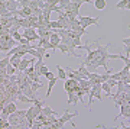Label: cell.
<instances>
[{
	"label": "cell",
	"mask_w": 130,
	"mask_h": 129,
	"mask_svg": "<svg viewBox=\"0 0 130 129\" xmlns=\"http://www.w3.org/2000/svg\"><path fill=\"white\" fill-rule=\"evenodd\" d=\"M110 45H111V42L107 44V45H101L100 44V39H95L91 44H85V45L79 46V49L87 51V57H85V60H84L83 64L88 68L90 73H95V70L98 67H104L106 71L108 70L107 61L110 60V54H108Z\"/></svg>",
	"instance_id": "6da1fadb"
},
{
	"label": "cell",
	"mask_w": 130,
	"mask_h": 129,
	"mask_svg": "<svg viewBox=\"0 0 130 129\" xmlns=\"http://www.w3.org/2000/svg\"><path fill=\"white\" fill-rule=\"evenodd\" d=\"M77 19H78L79 25H81L84 29H87L88 26H91V25H97L98 20H100V18H85V16H78Z\"/></svg>",
	"instance_id": "7a4b0ae2"
},
{
	"label": "cell",
	"mask_w": 130,
	"mask_h": 129,
	"mask_svg": "<svg viewBox=\"0 0 130 129\" xmlns=\"http://www.w3.org/2000/svg\"><path fill=\"white\" fill-rule=\"evenodd\" d=\"M23 38H26L29 42H36V41L41 39L39 35H38V32L35 31V29H32V28L25 29V31H23Z\"/></svg>",
	"instance_id": "3957f363"
},
{
	"label": "cell",
	"mask_w": 130,
	"mask_h": 129,
	"mask_svg": "<svg viewBox=\"0 0 130 129\" xmlns=\"http://www.w3.org/2000/svg\"><path fill=\"white\" fill-rule=\"evenodd\" d=\"M78 87V81L77 80H72V79H67L64 81V88L67 93H71V92H75Z\"/></svg>",
	"instance_id": "277c9868"
},
{
	"label": "cell",
	"mask_w": 130,
	"mask_h": 129,
	"mask_svg": "<svg viewBox=\"0 0 130 129\" xmlns=\"http://www.w3.org/2000/svg\"><path fill=\"white\" fill-rule=\"evenodd\" d=\"M78 115H79V113H78L77 110L72 112V113H70L68 110H65V112H64V115L61 116V118H59L58 120H59L61 123H64V125H65V123H68V122H71V120L74 119V118H77Z\"/></svg>",
	"instance_id": "5b68a950"
},
{
	"label": "cell",
	"mask_w": 130,
	"mask_h": 129,
	"mask_svg": "<svg viewBox=\"0 0 130 129\" xmlns=\"http://www.w3.org/2000/svg\"><path fill=\"white\" fill-rule=\"evenodd\" d=\"M120 118H123V119H129V118H130V105H126V106H121L120 107V113L114 118V122L119 120Z\"/></svg>",
	"instance_id": "8992f818"
},
{
	"label": "cell",
	"mask_w": 130,
	"mask_h": 129,
	"mask_svg": "<svg viewBox=\"0 0 130 129\" xmlns=\"http://www.w3.org/2000/svg\"><path fill=\"white\" fill-rule=\"evenodd\" d=\"M36 32H38V35H39L41 39H48V41H49L52 31H51V29H46V28H38Z\"/></svg>",
	"instance_id": "52a82bcc"
},
{
	"label": "cell",
	"mask_w": 130,
	"mask_h": 129,
	"mask_svg": "<svg viewBox=\"0 0 130 129\" xmlns=\"http://www.w3.org/2000/svg\"><path fill=\"white\" fill-rule=\"evenodd\" d=\"M79 6H81L79 3H72V2H70V5L65 7L64 12H74L75 15H78L79 16Z\"/></svg>",
	"instance_id": "ba28073f"
},
{
	"label": "cell",
	"mask_w": 130,
	"mask_h": 129,
	"mask_svg": "<svg viewBox=\"0 0 130 129\" xmlns=\"http://www.w3.org/2000/svg\"><path fill=\"white\" fill-rule=\"evenodd\" d=\"M18 7H20V5H19V2H16V0H7L6 2V9L9 10V12L18 10Z\"/></svg>",
	"instance_id": "9c48e42d"
},
{
	"label": "cell",
	"mask_w": 130,
	"mask_h": 129,
	"mask_svg": "<svg viewBox=\"0 0 130 129\" xmlns=\"http://www.w3.org/2000/svg\"><path fill=\"white\" fill-rule=\"evenodd\" d=\"M49 42H51L55 48H58V45L61 44V36L56 32H52L51 33V38H49Z\"/></svg>",
	"instance_id": "30bf717a"
},
{
	"label": "cell",
	"mask_w": 130,
	"mask_h": 129,
	"mask_svg": "<svg viewBox=\"0 0 130 129\" xmlns=\"http://www.w3.org/2000/svg\"><path fill=\"white\" fill-rule=\"evenodd\" d=\"M16 110H18V107H16V105H14V101H10L9 105H6V107L2 112H6V113L12 115V113H14Z\"/></svg>",
	"instance_id": "8fae6325"
},
{
	"label": "cell",
	"mask_w": 130,
	"mask_h": 129,
	"mask_svg": "<svg viewBox=\"0 0 130 129\" xmlns=\"http://www.w3.org/2000/svg\"><path fill=\"white\" fill-rule=\"evenodd\" d=\"M20 61H22V57H19L18 54H14V55L10 57V64L13 65V67H14L16 70H18L19 64H20Z\"/></svg>",
	"instance_id": "7c38bea8"
},
{
	"label": "cell",
	"mask_w": 130,
	"mask_h": 129,
	"mask_svg": "<svg viewBox=\"0 0 130 129\" xmlns=\"http://www.w3.org/2000/svg\"><path fill=\"white\" fill-rule=\"evenodd\" d=\"M94 6L97 10H104L107 6V2L106 0H94Z\"/></svg>",
	"instance_id": "4fadbf2b"
},
{
	"label": "cell",
	"mask_w": 130,
	"mask_h": 129,
	"mask_svg": "<svg viewBox=\"0 0 130 129\" xmlns=\"http://www.w3.org/2000/svg\"><path fill=\"white\" fill-rule=\"evenodd\" d=\"M77 101H79V100L77 97V94H75V92L68 93V105H77Z\"/></svg>",
	"instance_id": "5bb4252c"
},
{
	"label": "cell",
	"mask_w": 130,
	"mask_h": 129,
	"mask_svg": "<svg viewBox=\"0 0 130 129\" xmlns=\"http://www.w3.org/2000/svg\"><path fill=\"white\" fill-rule=\"evenodd\" d=\"M56 81H58V77H54L52 80H49V83H48V92H46V99L49 97V94H51L52 88H54V86L56 84Z\"/></svg>",
	"instance_id": "9a60e30c"
},
{
	"label": "cell",
	"mask_w": 130,
	"mask_h": 129,
	"mask_svg": "<svg viewBox=\"0 0 130 129\" xmlns=\"http://www.w3.org/2000/svg\"><path fill=\"white\" fill-rule=\"evenodd\" d=\"M56 70H58V79H61V80H67L68 77H67V71H65L61 65H56Z\"/></svg>",
	"instance_id": "2e32d148"
},
{
	"label": "cell",
	"mask_w": 130,
	"mask_h": 129,
	"mask_svg": "<svg viewBox=\"0 0 130 129\" xmlns=\"http://www.w3.org/2000/svg\"><path fill=\"white\" fill-rule=\"evenodd\" d=\"M19 26L23 29H29V18H20L19 19Z\"/></svg>",
	"instance_id": "e0dca14e"
},
{
	"label": "cell",
	"mask_w": 130,
	"mask_h": 129,
	"mask_svg": "<svg viewBox=\"0 0 130 129\" xmlns=\"http://www.w3.org/2000/svg\"><path fill=\"white\" fill-rule=\"evenodd\" d=\"M10 57H12V55L7 54L5 58H2V60H0V68H6V67L10 64Z\"/></svg>",
	"instance_id": "ac0fdd59"
},
{
	"label": "cell",
	"mask_w": 130,
	"mask_h": 129,
	"mask_svg": "<svg viewBox=\"0 0 130 129\" xmlns=\"http://www.w3.org/2000/svg\"><path fill=\"white\" fill-rule=\"evenodd\" d=\"M18 100L19 101H23V103H32V100H30L28 96H25L20 90H19V93H18Z\"/></svg>",
	"instance_id": "d6986e66"
},
{
	"label": "cell",
	"mask_w": 130,
	"mask_h": 129,
	"mask_svg": "<svg viewBox=\"0 0 130 129\" xmlns=\"http://www.w3.org/2000/svg\"><path fill=\"white\" fill-rule=\"evenodd\" d=\"M101 88H103V92L106 93V96H107V97H110V96H111V87L108 86V83H107V81H106V83H103V84H101Z\"/></svg>",
	"instance_id": "ffe728a7"
},
{
	"label": "cell",
	"mask_w": 130,
	"mask_h": 129,
	"mask_svg": "<svg viewBox=\"0 0 130 129\" xmlns=\"http://www.w3.org/2000/svg\"><path fill=\"white\" fill-rule=\"evenodd\" d=\"M42 115H45V116H51V115H55V112L52 110L49 106H43L42 107Z\"/></svg>",
	"instance_id": "44dd1931"
},
{
	"label": "cell",
	"mask_w": 130,
	"mask_h": 129,
	"mask_svg": "<svg viewBox=\"0 0 130 129\" xmlns=\"http://www.w3.org/2000/svg\"><path fill=\"white\" fill-rule=\"evenodd\" d=\"M22 13H23V16L25 18H30V16H32V9H30V7H22Z\"/></svg>",
	"instance_id": "7402d4cb"
},
{
	"label": "cell",
	"mask_w": 130,
	"mask_h": 129,
	"mask_svg": "<svg viewBox=\"0 0 130 129\" xmlns=\"http://www.w3.org/2000/svg\"><path fill=\"white\" fill-rule=\"evenodd\" d=\"M129 3H130V0H120V2L116 5V7H117V9H124Z\"/></svg>",
	"instance_id": "603a6c76"
},
{
	"label": "cell",
	"mask_w": 130,
	"mask_h": 129,
	"mask_svg": "<svg viewBox=\"0 0 130 129\" xmlns=\"http://www.w3.org/2000/svg\"><path fill=\"white\" fill-rule=\"evenodd\" d=\"M58 49H59L62 54H70V48L65 45V44H59V45H58Z\"/></svg>",
	"instance_id": "cb8c5ba5"
},
{
	"label": "cell",
	"mask_w": 130,
	"mask_h": 129,
	"mask_svg": "<svg viewBox=\"0 0 130 129\" xmlns=\"http://www.w3.org/2000/svg\"><path fill=\"white\" fill-rule=\"evenodd\" d=\"M14 73H16V68H14L12 64H9L6 67V74H7V75H13Z\"/></svg>",
	"instance_id": "d4e9b609"
},
{
	"label": "cell",
	"mask_w": 130,
	"mask_h": 129,
	"mask_svg": "<svg viewBox=\"0 0 130 129\" xmlns=\"http://www.w3.org/2000/svg\"><path fill=\"white\" fill-rule=\"evenodd\" d=\"M30 87H32V90L35 93L39 90V88H42V83H35V81H32V84H30Z\"/></svg>",
	"instance_id": "484cf974"
},
{
	"label": "cell",
	"mask_w": 130,
	"mask_h": 129,
	"mask_svg": "<svg viewBox=\"0 0 130 129\" xmlns=\"http://www.w3.org/2000/svg\"><path fill=\"white\" fill-rule=\"evenodd\" d=\"M49 29H59L58 20H51V22H49Z\"/></svg>",
	"instance_id": "4316f807"
},
{
	"label": "cell",
	"mask_w": 130,
	"mask_h": 129,
	"mask_svg": "<svg viewBox=\"0 0 130 129\" xmlns=\"http://www.w3.org/2000/svg\"><path fill=\"white\" fill-rule=\"evenodd\" d=\"M68 5H70V0H59V5L58 6H59L62 10H65V7H67Z\"/></svg>",
	"instance_id": "83f0119b"
},
{
	"label": "cell",
	"mask_w": 130,
	"mask_h": 129,
	"mask_svg": "<svg viewBox=\"0 0 130 129\" xmlns=\"http://www.w3.org/2000/svg\"><path fill=\"white\" fill-rule=\"evenodd\" d=\"M48 71H49V70H48V67H46V65H45V64H43V65H42V67H41V71H39V74H41V77H42V75L45 77V74H46Z\"/></svg>",
	"instance_id": "f1b7e54d"
},
{
	"label": "cell",
	"mask_w": 130,
	"mask_h": 129,
	"mask_svg": "<svg viewBox=\"0 0 130 129\" xmlns=\"http://www.w3.org/2000/svg\"><path fill=\"white\" fill-rule=\"evenodd\" d=\"M129 71H130V67H127V65H126L124 68H123V70L120 71V74H121V79H123V77H126V75L129 74Z\"/></svg>",
	"instance_id": "f546056e"
},
{
	"label": "cell",
	"mask_w": 130,
	"mask_h": 129,
	"mask_svg": "<svg viewBox=\"0 0 130 129\" xmlns=\"http://www.w3.org/2000/svg\"><path fill=\"white\" fill-rule=\"evenodd\" d=\"M19 5H20V7H30V0H22Z\"/></svg>",
	"instance_id": "4dcf8cb0"
},
{
	"label": "cell",
	"mask_w": 130,
	"mask_h": 129,
	"mask_svg": "<svg viewBox=\"0 0 130 129\" xmlns=\"http://www.w3.org/2000/svg\"><path fill=\"white\" fill-rule=\"evenodd\" d=\"M110 79H111V80H116V81H119V80H121V74H120V73L110 74Z\"/></svg>",
	"instance_id": "1f68e13d"
},
{
	"label": "cell",
	"mask_w": 130,
	"mask_h": 129,
	"mask_svg": "<svg viewBox=\"0 0 130 129\" xmlns=\"http://www.w3.org/2000/svg\"><path fill=\"white\" fill-rule=\"evenodd\" d=\"M46 5L48 6H58L59 5V0H48Z\"/></svg>",
	"instance_id": "d6a6232c"
},
{
	"label": "cell",
	"mask_w": 130,
	"mask_h": 129,
	"mask_svg": "<svg viewBox=\"0 0 130 129\" xmlns=\"http://www.w3.org/2000/svg\"><path fill=\"white\" fill-rule=\"evenodd\" d=\"M123 55L130 58V45H124V54H123Z\"/></svg>",
	"instance_id": "836d02e7"
},
{
	"label": "cell",
	"mask_w": 130,
	"mask_h": 129,
	"mask_svg": "<svg viewBox=\"0 0 130 129\" xmlns=\"http://www.w3.org/2000/svg\"><path fill=\"white\" fill-rule=\"evenodd\" d=\"M107 83H108V86H110V87H113V86H117V81H116V80H111V79L107 80Z\"/></svg>",
	"instance_id": "e575fe53"
},
{
	"label": "cell",
	"mask_w": 130,
	"mask_h": 129,
	"mask_svg": "<svg viewBox=\"0 0 130 129\" xmlns=\"http://www.w3.org/2000/svg\"><path fill=\"white\" fill-rule=\"evenodd\" d=\"M45 77H46V79H48V81H49V80H52L54 77H55V75H54V73H51V71H48V73L45 74Z\"/></svg>",
	"instance_id": "d590c367"
},
{
	"label": "cell",
	"mask_w": 130,
	"mask_h": 129,
	"mask_svg": "<svg viewBox=\"0 0 130 129\" xmlns=\"http://www.w3.org/2000/svg\"><path fill=\"white\" fill-rule=\"evenodd\" d=\"M19 44H20V45H28V44H30V42H29L26 38H22V39L19 41Z\"/></svg>",
	"instance_id": "8d00e7d4"
},
{
	"label": "cell",
	"mask_w": 130,
	"mask_h": 129,
	"mask_svg": "<svg viewBox=\"0 0 130 129\" xmlns=\"http://www.w3.org/2000/svg\"><path fill=\"white\" fill-rule=\"evenodd\" d=\"M123 45H130V36L129 38H126V39H123Z\"/></svg>",
	"instance_id": "74e56055"
},
{
	"label": "cell",
	"mask_w": 130,
	"mask_h": 129,
	"mask_svg": "<svg viewBox=\"0 0 130 129\" xmlns=\"http://www.w3.org/2000/svg\"><path fill=\"white\" fill-rule=\"evenodd\" d=\"M91 0H79V5H83V3H90Z\"/></svg>",
	"instance_id": "f35d334b"
},
{
	"label": "cell",
	"mask_w": 130,
	"mask_h": 129,
	"mask_svg": "<svg viewBox=\"0 0 130 129\" xmlns=\"http://www.w3.org/2000/svg\"><path fill=\"white\" fill-rule=\"evenodd\" d=\"M2 125H3V119L0 118V129H2Z\"/></svg>",
	"instance_id": "ab89813d"
},
{
	"label": "cell",
	"mask_w": 130,
	"mask_h": 129,
	"mask_svg": "<svg viewBox=\"0 0 130 129\" xmlns=\"http://www.w3.org/2000/svg\"><path fill=\"white\" fill-rule=\"evenodd\" d=\"M70 2H72V3H79V0H70Z\"/></svg>",
	"instance_id": "60d3db41"
},
{
	"label": "cell",
	"mask_w": 130,
	"mask_h": 129,
	"mask_svg": "<svg viewBox=\"0 0 130 129\" xmlns=\"http://www.w3.org/2000/svg\"><path fill=\"white\" fill-rule=\"evenodd\" d=\"M124 9H129V10H130V3H129V5H127V6H126Z\"/></svg>",
	"instance_id": "b9f144b4"
},
{
	"label": "cell",
	"mask_w": 130,
	"mask_h": 129,
	"mask_svg": "<svg viewBox=\"0 0 130 129\" xmlns=\"http://www.w3.org/2000/svg\"><path fill=\"white\" fill-rule=\"evenodd\" d=\"M16 2H19V3H20V2H22V0H16Z\"/></svg>",
	"instance_id": "7bdbcfd3"
}]
</instances>
